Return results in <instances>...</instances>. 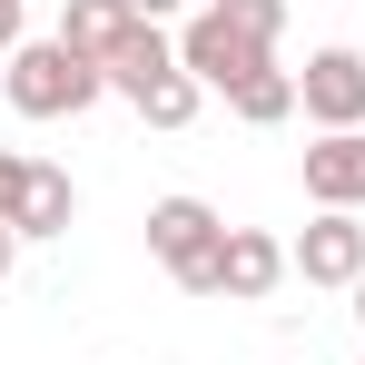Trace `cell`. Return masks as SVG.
Instances as JSON below:
<instances>
[{
  "label": "cell",
  "mask_w": 365,
  "mask_h": 365,
  "mask_svg": "<svg viewBox=\"0 0 365 365\" xmlns=\"http://www.w3.org/2000/svg\"><path fill=\"white\" fill-rule=\"evenodd\" d=\"M227 109H237L247 128H277V119H297V69H257L247 89H227Z\"/></svg>",
  "instance_id": "11"
},
{
  "label": "cell",
  "mask_w": 365,
  "mask_h": 365,
  "mask_svg": "<svg viewBox=\"0 0 365 365\" xmlns=\"http://www.w3.org/2000/svg\"><path fill=\"white\" fill-rule=\"evenodd\" d=\"M356 316H365V277H356Z\"/></svg>",
  "instance_id": "16"
},
{
  "label": "cell",
  "mask_w": 365,
  "mask_h": 365,
  "mask_svg": "<svg viewBox=\"0 0 365 365\" xmlns=\"http://www.w3.org/2000/svg\"><path fill=\"white\" fill-rule=\"evenodd\" d=\"M138 119H148V128H187V119H197V79H187V69H178V79H158V89L138 99Z\"/></svg>",
  "instance_id": "12"
},
{
  "label": "cell",
  "mask_w": 365,
  "mask_h": 365,
  "mask_svg": "<svg viewBox=\"0 0 365 365\" xmlns=\"http://www.w3.org/2000/svg\"><path fill=\"white\" fill-rule=\"evenodd\" d=\"M217 237H227V227H217L207 197H158V207H148V257L178 277L187 297H207V277H217Z\"/></svg>",
  "instance_id": "4"
},
{
  "label": "cell",
  "mask_w": 365,
  "mask_h": 365,
  "mask_svg": "<svg viewBox=\"0 0 365 365\" xmlns=\"http://www.w3.org/2000/svg\"><path fill=\"white\" fill-rule=\"evenodd\" d=\"M10 267H20V227H0V277H10Z\"/></svg>",
  "instance_id": "15"
},
{
  "label": "cell",
  "mask_w": 365,
  "mask_h": 365,
  "mask_svg": "<svg viewBox=\"0 0 365 365\" xmlns=\"http://www.w3.org/2000/svg\"><path fill=\"white\" fill-rule=\"evenodd\" d=\"M277 30H287V0H207L178 30V69L197 89H247L257 69H277Z\"/></svg>",
  "instance_id": "1"
},
{
  "label": "cell",
  "mask_w": 365,
  "mask_h": 365,
  "mask_svg": "<svg viewBox=\"0 0 365 365\" xmlns=\"http://www.w3.org/2000/svg\"><path fill=\"white\" fill-rule=\"evenodd\" d=\"M287 267H297L306 287H346V297H356V277H365V227H356V207H326V217L287 247Z\"/></svg>",
  "instance_id": "6"
},
{
  "label": "cell",
  "mask_w": 365,
  "mask_h": 365,
  "mask_svg": "<svg viewBox=\"0 0 365 365\" xmlns=\"http://www.w3.org/2000/svg\"><path fill=\"white\" fill-rule=\"evenodd\" d=\"M69 217H79V187L50 158L0 148V227H20V247H30V237H69Z\"/></svg>",
  "instance_id": "3"
},
{
  "label": "cell",
  "mask_w": 365,
  "mask_h": 365,
  "mask_svg": "<svg viewBox=\"0 0 365 365\" xmlns=\"http://www.w3.org/2000/svg\"><path fill=\"white\" fill-rule=\"evenodd\" d=\"M0 50H20V0H0Z\"/></svg>",
  "instance_id": "13"
},
{
  "label": "cell",
  "mask_w": 365,
  "mask_h": 365,
  "mask_svg": "<svg viewBox=\"0 0 365 365\" xmlns=\"http://www.w3.org/2000/svg\"><path fill=\"white\" fill-rule=\"evenodd\" d=\"M277 277H287V247L267 237V227H227V237H217V277H207V297L257 306V297H277Z\"/></svg>",
  "instance_id": "7"
},
{
  "label": "cell",
  "mask_w": 365,
  "mask_h": 365,
  "mask_svg": "<svg viewBox=\"0 0 365 365\" xmlns=\"http://www.w3.org/2000/svg\"><path fill=\"white\" fill-rule=\"evenodd\" d=\"M158 79H178V50H168V40H158V20H138V40H128L119 60H109V89H119L128 109H138V99H148V89H158Z\"/></svg>",
  "instance_id": "10"
},
{
  "label": "cell",
  "mask_w": 365,
  "mask_h": 365,
  "mask_svg": "<svg viewBox=\"0 0 365 365\" xmlns=\"http://www.w3.org/2000/svg\"><path fill=\"white\" fill-rule=\"evenodd\" d=\"M0 89H10V109H20V119H79L89 99H109V69L79 60L69 40H20L10 69H0Z\"/></svg>",
  "instance_id": "2"
},
{
  "label": "cell",
  "mask_w": 365,
  "mask_h": 365,
  "mask_svg": "<svg viewBox=\"0 0 365 365\" xmlns=\"http://www.w3.org/2000/svg\"><path fill=\"white\" fill-rule=\"evenodd\" d=\"M60 40L79 50V60L109 69L128 40H138V10H128V0H60Z\"/></svg>",
  "instance_id": "9"
},
{
  "label": "cell",
  "mask_w": 365,
  "mask_h": 365,
  "mask_svg": "<svg viewBox=\"0 0 365 365\" xmlns=\"http://www.w3.org/2000/svg\"><path fill=\"white\" fill-rule=\"evenodd\" d=\"M297 109L326 128V138H336V128H365V60L356 50H316V60L297 69Z\"/></svg>",
  "instance_id": "5"
},
{
  "label": "cell",
  "mask_w": 365,
  "mask_h": 365,
  "mask_svg": "<svg viewBox=\"0 0 365 365\" xmlns=\"http://www.w3.org/2000/svg\"><path fill=\"white\" fill-rule=\"evenodd\" d=\"M306 197L316 207H365V128H336L306 148Z\"/></svg>",
  "instance_id": "8"
},
{
  "label": "cell",
  "mask_w": 365,
  "mask_h": 365,
  "mask_svg": "<svg viewBox=\"0 0 365 365\" xmlns=\"http://www.w3.org/2000/svg\"><path fill=\"white\" fill-rule=\"evenodd\" d=\"M128 10H138V20H168V10H187V0H128Z\"/></svg>",
  "instance_id": "14"
}]
</instances>
